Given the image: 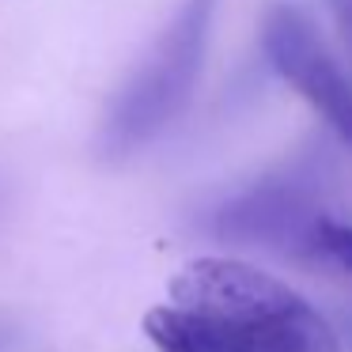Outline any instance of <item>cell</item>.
I'll return each mask as SVG.
<instances>
[{
  "label": "cell",
  "mask_w": 352,
  "mask_h": 352,
  "mask_svg": "<svg viewBox=\"0 0 352 352\" xmlns=\"http://www.w3.org/2000/svg\"><path fill=\"white\" fill-rule=\"evenodd\" d=\"M160 352H341L329 318L280 276L243 258H197L144 314Z\"/></svg>",
  "instance_id": "obj_1"
},
{
  "label": "cell",
  "mask_w": 352,
  "mask_h": 352,
  "mask_svg": "<svg viewBox=\"0 0 352 352\" xmlns=\"http://www.w3.org/2000/svg\"><path fill=\"white\" fill-rule=\"evenodd\" d=\"M326 8L333 16V27H337V34H341L344 50L352 57V0H326Z\"/></svg>",
  "instance_id": "obj_6"
},
{
  "label": "cell",
  "mask_w": 352,
  "mask_h": 352,
  "mask_svg": "<svg viewBox=\"0 0 352 352\" xmlns=\"http://www.w3.org/2000/svg\"><path fill=\"white\" fill-rule=\"evenodd\" d=\"M216 16L220 0H182L175 8L102 118L99 152L107 160H129L144 152L186 114L208 61Z\"/></svg>",
  "instance_id": "obj_2"
},
{
  "label": "cell",
  "mask_w": 352,
  "mask_h": 352,
  "mask_svg": "<svg viewBox=\"0 0 352 352\" xmlns=\"http://www.w3.org/2000/svg\"><path fill=\"white\" fill-rule=\"evenodd\" d=\"M261 54L273 72L326 122V129L352 152V76L329 54L318 27L299 4L276 0L261 16Z\"/></svg>",
  "instance_id": "obj_3"
},
{
  "label": "cell",
  "mask_w": 352,
  "mask_h": 352,
  "mask_svg": "<svg viewBox=\"0 0 352 352\" xmlns=\"http://www.w3.org/2000/svg\"><path fill=\"white\" fill-rule=\"evenodd\" d=\"M296 261L352 276V220H341V216H333L326 208L311 223V231L303 235V246H299Z\"/></svg>",
  "instance_id": "obj_5"
},
{
  "label": "cell",
  "mask_w": 352,
  "mask_h": 352,
  "mask_svg": "<svg viewBox=\"0 0 352 352\" xmlns=\"http://www.w3.org/2000/svg\"><path fill=\"white\" fill-rule=\"evenodd\" d=\"M318 193L322 186L311 167L265 175L216 205L212 235L228 246H258L296 258L311 223L326 212Z\"/></svg>",
  "instance_id": "obj_4"
}]
</instances>
